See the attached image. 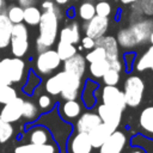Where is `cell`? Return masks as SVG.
<instances>
[{"label":"cell","mask_w":153,"mask_h":153,"mask_svg":"<svg viewBox=\"0 0 153 153\" xmlns=\"http://www.w3.org/2000/svg\"><path fill=\"white\" fill-rule=\"evenodd\" d=\"M57 16L51 11H43L38 23V37L36 39V49L38 53L49 49L56 42L59 33Z\"/></svg>","instance_id":"cell-1"},{"label":"cell","mask_w":153,"mask_h":153,"mask_svg":"<svg viewBox=\"0 0 153 153\" xmlns=\"http://www.w3.org/2000/svg\"><path fill=\"white\" fill-rule=\"evenodd\" d=\"M145 92V82L137 75H130L126 79L123 86V94L126 104L130 108H136L140 105Z\"/></svg>","instance_id":"cell-2"},{"label":"cell","mask_w":153,"mask_h":153,"mask_svg":"<svg viewBox=\"0 0 153 153\" xmlns=\"http://www.w3.org/2000/svg\"><path fill=\"white\" fill-rule=\"evenodd\" d=\"M11 51L16 57H23L29 49V31L26 24L17 23L12 26L11 32Z\"/></svg>","instance_id":"cell-3"},{"label":"cell","mask_w":153,"mask_h":153,"mask_svg":"<svg viewBox=\"0 0 153 153\" xmlns=\"http://www.w3.org/2000/svg\"><path fill=\"white\" fill-rule=\"evenodd\" d=\"M25 62L20 57H5L0 61V73L11 82H19L23 79Z\"/></svg>","instance_id":"cell-4"},{"label":"cell","mask_w":153,"mask_h":153,"mask_svg":"<svg viewBox=\"0 0 153 153\" xmlns=\"http://www.w3.org/2000/svg\"><path fill=\"white\" fill-rule=\"evenodd\" d=\"M60 63L61 59L59 57L56 50H53L50 48L41 51L36 59V68L43 75L50 74L51 72L57 69L60 67Z\"/></svg>","instance_id":"cell-5"},{"label":"cell","mask_w":153,"mask_h":153,"mask_svg":"<svg viewBox=\"0 0 153 153\" xmlns=\"http://www.w3.org/2000/svg\"><path fill=\"white\" fill-rule=\"evenodd\" d=\"M102 103L105 105H109L111 108H115L120 111H123L127 106L123 91H121L116 85L110 86L105 85L102 90Z\"/></svg>","instance_id":"cell-6"},{"label":"cell","mask_w":153,"mask_h":153,"mask_svg":"<svg viewBox=\"0 0 153 153\" xmlns=\"http://www.w3.org/2000/svg\"><path fill=\"white\" fill-rule=\"evenodd\" d=\"M109 27V17H100L94 16L90 20L84 22L82 24V31L86 36H90L94 39L104 36Z\"/></svg>","instance_id":"cell-7"},{"label":"cell","mask_w":153,"mask_h":153,"mask_svg":"<svg viewBox=\"0 0 153 153\" xmlns=\"http://www.w3.org/2000/svg\"><path fill=\"white\" fill-rule=\"evenodd\" d=\"M127 143V136L123 131L114 130L110 136L99 147V153H122Z\"/></svg>","instance_id":"cell-8"},{"label":"cell","mask_w":153,"mask_h":153,"mask_svg":"<svg viewBox=\"0 0 153 153\" xmlns=\"http://www.w3.org/2000/svg\"><path fill=\"white\" fill-rule=\"evenodd\" d=\"M66 73H67L66 81H65V85H63L60 94L65 100L76 99L79 93H80V90L82 87V78L76 76L74 74H71L68 72H66Z\"/></svg>","instance_id":"cell-9"},{"label":"cell","mask_w":153,"mask_h":153,"mask_svg":"<svg viewBox=\"0 0 153 153\" xmlns=\"http://www.w3.org/2000/svg\"><path fill=\"white\" fill-rule=\"evenodd\" d=\"M23 104H24V99L16 97L11 102L4 104V108L1 109V112H0V117L10 123L17 122L18 120L22 118Z\"/></svg>","instance_id":"cell-10"},{"label":"cell","mask_w":153,"mask_h":153,"mask_svg":"<svg viewBox=\"0 0 153 153\" xmlns=\"http://www.w3.org/2000/svg\"><path fill=\"white\" fill-rule=\"evenodd\" d=\"M92 145L86 133L76 131L67 143L68 153H91Z\"/></svg>","instance_id":"cell-11"},{"label":"cell","mask_w":153,"mask_h":153,"mask_svg":"<svg viewBox=\"0 0 153 153\" xmlns=\"http://www.w3.org/2000/svg\"><path fill=\"white\" fill-rule=\"evenodd\" d=\"M97 114L100 117L102 122L105 123L106 126H109L112 130H116L118 128V126L121 123V120H122V111L102 103L98 106V112Z\"/></svg>","instance_id":"cell-12"},{"label":"cell","mask_w":153,"mask_h":153,"mask_svg":"<svg viewBox=\"0 0 153 153\" xmlns=\"http://www.w3.org/2000/svg\"><path fill=\"white\" fill-rule=\"evenodd\" d=\"M130 31L133 32L137 44H142L148 41V36L153 30V19H139L135 20L130 26Z\"/></svg>","instance_id":"cell-13"},{"label":"cell","mask_w":153,"mask_h":153,"mask_svg":"<svg viewBox=\"0 0 153 153\" xmlns=\"http://www.w3.org/2000/svg\"><path fill=\"white\" fill-rule=\"evenodd\" d=\"M96 45H99L104 49L106 60H116L120 59V45L117 43V39L114 36H102L96 39Z\"/></svg>","instance_id":"cell-14"},{"label":"cell","mask_w":153,"mask_h":153,"mask_svg":"<svg viewBox=\"0 0 153 153\" xmlns=\"http://www.w3.org/2000/svg\"><path fill=\"white\" fill-rule=\"evenodd\" d=\"M86 69V60L80 53L74 54L72 57L63 61V71L82 78Z\"/></svg>","instance_id":"cell-15"},{"label":"cell","mask_w":153,"mask_h":153,"mask_svg":"<svg viewBox=\"0 0 153 153\" xmlns=\"http://www.w3.org/2000/svg\"><path fill=\"white\" fill-rule=\"evenodd\" d=\"M13 153H59V148L54 142L48 143H26L17 146Z\"/></svg>","instance_id":"cell-16"},{"label":"cell","mask_w":153,"mask_h":153,"mask_svg":"<svg viewBox=\"0 0 153 153\" xmlns=\"http://www.w3.org/2000/svg\"><path fill=\"white\" fill-rule=\"evenodd\" d=\"M112 131H114V130H112L109 126H106L105 123H103V122L99 123L98 126H96L92 130H90V131L87 133L92 147H98V148H99V147L102 146V143L110 136V134H111Z\"/></svg>","instance_id":"cell-17"},{"label":"cell","mask_w":153,"mask_h":153,"mask_svg":"<svg viewBox=\"0 0 153 153\" xmlns=\"http://www.w3.org/2000/svg\"><path fill=\"white\" fill-rule=\"evenodd\" d=\"M99 123H102V120L98 116V114L85 112V114H80L79 115V118L76 121L75 128H76V131H81V133H86L87 134L90 130H92Z\"/></svg>","instance_id":"cell-18"},{"label":"cell","mask_w":153,"mask_h":153,"mask_svg":"<svg viewBox=\"0 0 153 153\" xmlns=\"http://www.w3.org/2000/svg\"><path fill=\"white\" fill-rule=\"evenodd\" d=\"M80 27L76 22L71 23L69 25H66L62 27L59 32V41L72 43V44H78L80 42Z\"/></svg>","instance_id":"cell-19"},{"label":"cell","mask_w":153,"mask_h":153,"mask_svg":"<svg viewBox=\"0 0 153 153\" xmlns=\"http://www.w3.org/2000/svg\"><path fill=\"white\" fill-rule=\"evenodd\" d=\"M66 76H67V73L65 71L62 72H59L56 74H54L53 76H50L47 81H45V91L51 94V96H57L60 94L63 85H65V81H66Z\"/></svg>","instance_id":"cell-20"},{"label":"cell","mask_w":153,"mask_h":153,"mask_svg":"<svg viewBox=\"0 0 153 153\" xmlns=\"http://www.w3.org/2000/svg\"><path fill=\"white\" fill-rule=\"evenodd\" d=\"M13 24L6 16V13L0 14V49L7 48L11 41V32H12Z\"/></svg>","instance_id":"cell-21"},{"label":"cell","mask_w":153,"mask_h":153,"mask_svg":"<svg viewBox=\"0 0 153 153\" xmlns=\"http://www.w3.org/2000/svg\"><path fill=\"white\" fill-rule=\"evenodd\" d=\"M60 114L66 120H74L81 114V104L76 99L66 100L60 106Z\"/></svg>","instance_id":"cell-22"},{"label":"cell","mask_w":153,"mask_h":153,"mask_svg":"<svg viewBox=\"0 0 153 153\" xmlns=\"http://www.w3.org/2000/svg\"><path fill=\"white\" fill-rule=\"evenodd\" d=\"M139 126L145 133L153 135V105L145 108L140 112Z\"/></svg>","instance_id":"cell-23"},{"label":"cell","mask_w":153,"mask_h":153,"mask_svg":"<svg viewBox=\"0 0 153 153\" xmlns=\"http://www.w3.org/2000/svg\"><path fill=\"white\" fill-rule=\"evenodd\" d=\"M29 141L31 143H48L51 142V136L47 128L38 126L29 131Z\"/></svg>","instance_id":"cell-24"},{"label":"cell","mask_w":153,"mask_h":153,"mask_svg":"<svg viewBox=\"0 0 153 153\" xmlns=\"http://www.w3.org/2000/svg\"><path fill=\"white\" fill-rule=\"evenodd\" d=\"M116 39H117L118 45L124 48V49H131V48L139 45L136 39H135V37H134V35H133V32L130 31L129 27L120 30L118 33H117Z\"/></svg>","instance_id":"cell-25"},{"label":"cell","mask_w":153,"mask_h":153,"mask_svg":"<svg viewBox=\"0 0 153 153\" xmlns=\"http://www.w3.org/2000/svg\"><path fill=\"white\" fill-rule=\"evenodd\" d=\"M41 16H42V11H41L36 5L29 6V7H25V8H24L23 22H24L26 25L36 26V25H38V23H39Z\"/></svg>","instance_id":"cell-26"},{"label":"cell","mask_w":153,"mask_h":153,"mask_svg":"<svg viewBox=\"0 0 153 153\" xmlns=\"http://www.w3.org/2000/svg\"><path fill=\"white\" fill-rule=\"evenodd\" d=\"M135 68L139 72H143L146 69L153 71V45H151L136 61Z\"/></svg>","instance_id":"cell-27"},{"label":"cell","mask_w":153,"mask_h":153,"mask_svg":"<svg viewBox=\"0 0 153 153\" xmlns=\"http://www.w3.org/2000/svg\"><path fill=\"white\" fill-rule=\"evenodd\" d=\"M110 68V63L106 59L100 60V61H96V62H91L88 71L92 78L94 79H102V76L104 75V73Z\"/></svg>","instance_id":"cell-28"},{"label":"cell","mask_w":153,"mask_h":153,"mask_svg":"<svg viewBox=\"0 0 153 153\" xmlns=\"http://www.w3.org/2000/svg\"><path fill=\"white\" fill-rule=\"evenodd\" d=\"M56 53H57L59 57L61 59V61H65V60L72 57V56H73L74 54H76L78 51H76L75 44L59 41L57 47H56Z\"/></svg>","instance_id":"cell-29"},{"label":"cell","mask_w":153,"mask_h":153,"mask_svg":"<svg viewBox=\"0 0 153 153\" xmlns=\"http://www.w3.org/2000/svg\"><path fill=\"white\" fill-rule=\"evenodd\" d=\"M96 88H97V84H94L93 81L88 80L86 82V86L82 91V100L87 108H91L96 103V97L93 96V92Z\"/></svg>","instance_id":"cell-30"},{"label":"cell","mask_w":153,"mask_h":153,"mask_svg":"<svg viewBox=\"0 0 153 153\" xmlns=\"http://www.w3.org/2000/svg\"><path fill=\"white\" fill-rule=\"evenodd\" d=\"M78 14H79L80 19H82L84 22L90 20L92 17L96 16L94 4L92 1H85V2H82L79 6V8H78Z\"/></svg>","instance_id":"cell-31"},{"label":"cell","mask_w":153,"mask_h":153,"mask_svg":"<svg viewBox=\"0 0 153 153\" xmlns=\"http://www.w3.org/2000/svg\"><path fill=\"white\" fill-rule=\"evenodd\" d=\"M6 16L11 20L12 24L22 23L23 17H24V8L20 7L19 5H11L8 8H6Z\"/></svg>","instance_id":"cell-32"},{"label":"cell","mask_w":153,"mask_h":153,"mask_svg":"<svg viewBox=\"0 0 153 153\" xmlns=\"http://www.w3.org/2000/svg\"><path fill=\"white\" fill-rule=\"evenodd\" d=\"M38 116V109L37 106L29 100H24L23 104V112H22V117H24L27 121H32Z\"/></svg>","instance_id":"cell-33"},{"label":"cell","mask_w":153,"mask_h":153,"mask_svg":"<svg viewBox=\"0 0 153 153\" xmlns=\"http://www.w3.org/2000/svg\"><path fill=\"white\" fill-rule=\"evenodd\" d=\"M104 59H106V55H105V51H104V49L102 48V47H99V45H96L94 48H92V49H90L88 50V53L86 54V56H85V60L87 61V62H96V61H100V60H104Z\"/></svg>","instance_id":"cell-34"},{"label":"cell","mask_w":153,"mask_h":153,"mask_svg":"<svg viewBox=\"0 0 153 153\" xmlns=\"http://www.w3.org/2000/svg\"><path fill=\"white\" fill-rule=\"evenodd\" d=\"M13 134V127L10 122L0 117V142L4 143L11 139Z\"/></svg>","instance_id":"cell-35"},{"label":"cell","mask_w":153,"mask_h":153,"mask_svg":"<svg viewBox=\"0 0 153 153\" xmlns=\"http://www.w3.org/2000/svg\"><path fill=\"white\" fill-rule=\"evenodd\" d=\"M16 97H18L17 91L11 85H6L0 88V104H6L12 99H14Z\"/></svg>","instance_id":"cell-36"},{"label":"cell","mask_w":153,"mask_h":153,"mask_svg":"<svg viewBox=\"0 0 153 153\" xmlns=\"http://www.w3.org/2000/svg\"><path fill=\"white\" fill-rule=\"evenodd\" d=\"M94 10H96V14L100 17H109L112 12L111 4L108 0H98L94 4Z\"/></svg>","instance_id":"cell-37"},{"label":"cell","mask_w":153,"mask_h":153,"mask_svg":"<svg viewBox=\"0 0 153 153\" xmlns=\"http://www.w3.org/2000/svg\"><path fill=\"white\" fill-rule=\"evenodd\" d=\"M102 79H103V82H104L105 85L115 86V85H117L118 81H120V72H117V71H115V69H112V68H109V69L104 73V75L102 76Z\"/></svg>","instance_id":"cell-38"},{"label":"cell","mask_w":153,"mask_h":153,"mask_svg":"<svg viewBox=\"0 0 153 153\" xmlns=\"http://www.w3.org/2000/svg\"><path fill=\"white\" fill-rule=\"evenodd\" d=\"M136 5L142 14L145 16H153V0H139L136 1Z\"/></svg>","instance_id":"cell-39"},{"label":"cell","mask_w":153,"mask_h":153,"mask_svg":"<svg viewBox=\"0 0 153 153\" xmlns=\"http://www.w3.org/2000/svg\"><path fill=\"white\" fill-rule=\"evenodd\" d=\"M41 6H42V10H43V11H51V12H54V13L57 16L59 19L62 18V11H61L60 6L56 5L53 0H44Z\"/></svg>","instance_id":"cell-40"},{"label":"cell","mask_w":153,"mask_h":153,"mask_svg":"<svg viewBox=\"0 0 153 153\" xmlns=\"http://www.w3.org/2000/svg\"><path fill=\"white\" fill-rule=\"evenodd\" d=\"M38 105L43 110H49L51 108V105H53V100L48 94H42L38 98Z\"/></svg>","instance_id":"cell-41"},{"label":"cell","mask_w":153,"mask_h":153,"mask_svg":"<svg viewBox=\"0 0 153 153\" xmlns=\"http://www.w3.org/2000/svg\"><path fill=\"white\" fill-rule=\"evenodd\" d=\"M80 42H81L82 49H86V50H90V49L96 47V39L90 37V36H86V35L82 38H80Z\"/></svg>","instance_id":"cell-42"},{"label":"cell","mask_w":153,"mask_h":153,"mask_svg":"<svg viewBox=\"0 0 153 153\" xmlns=\"http://www.w3.org/2000/svg\"><path fill=\"white\" fill-rule=\"evenodd\" d=\"M109 63H110V68H112V69H115L117 72H121L122 68H123V63H122V61L120 59L111 60V61H109Z\"/></svg>","instance_id":"cell-43"},{"label":"cell","mask_w":153,"mask_h":153,"mask_svg":"<svg viewBox=\"0 0 153 153\" xmlns=\"http://www.w3.org/2000/svg\"><path fill=\"white\" fill-rule=\"evenodd\" d=\"M17 1H18V5H19L20 7L25 8V7H29V6H33V5H36L38 0H17Z\"/></svg>","instance_id":"cell-44"},{"label":"cell","mask_w":153,"mask_h":153,"mask_svg":"<svg viewBox=\"0 0 153 153\" xmlns=\"http://www.w3.org/2000/svg\"><path fill=\"white\" fill-rule=\"evenodd\" d=\"M134 57H135V54L134 53H127V54H124V62L127 63L128 67L131 66V62L134 61Z\"/></svg>","instance_id":"cell-45"},{"label":"cell","mask_w":153,"mask_h":153,"mask_svg":"<svg viewBox=\"0 0 153 153\" xmlns=\"http://www.w3.org/2000/svg\"><path fill=\"white\" fill-rule=\"evenodd\" d=\"M11 84H12V82H11V81H10V80H8L4 74H1V73H0V88H1L2 86L11 85Z\"/></svg>","instance_id":"cell-46"},{"label":"cell","mask_w":153,"mask_h":153,"mask_svg":"<svg viewBox=\"0 0 153 153\" xmlns=\"http://www.w3.org/2000/svg\"><path fill=\"white\" fill-rule=\"evenodd\" d=\"M6 8H7L6 0H0V14L1 13H5L6 12Z\"/></svg>","instance_id":"cell-47"},{"label":"cell","mask_w":153,"mask_h":153,"mask_svg":"<svg viewBox=\"0 0 153 153\" xmlns=\"http://www.w3.org/2000/svg\"><path fill=\"white\" fill-rule=\"evenodd\" d=\"M56 5H59V6H62V5H66V4H68V1L69 0H53Z\"/></svg>","instance_id":"cell-48"},{"label":"cell","mask_w":153,"mask_h":153,"mask_svg":"<svg viewBox=\"0 0 153 153\" xmlns=\"http://www.w3.org/2000/svg\"><path fill=\"white\" fill-rule=\"evenodd\" d=\"M123 5H130V4H134V2H136V1H139V0H120Z\"/></svg>","instance_id":"cell-49"},{"label":"cell","mask_w":153,"mask_h":153,"mask_svg":"<svg viewBox=\"0 0 153 153\" xmlns=\"http://www.w3.org/2000/svg\"><path fill=\"white\" fill-rule=\"evenodd\" d=\"M130 153H146L143 149H141V148H134Z\"/></svg>","instance_id":"cell-50"},{"label":"cell","mask_w":153,"mask_h":153,"mask_svg":"<svg viewBox=\"0 0 153 153\" xmlns=\"http://www.w3.org/2000/svg\"><path fill=\"white\" fill-rule=\"evenodd\" d=\"M148 42L151 43V45H153V30L151 31V33H149V36H148Z\"/></svg>","instance_id":"cell-51"},{"label":"cell","mask_w":153,"mask_h":153,"mask_svg":"<svg viewBox=\"0 0 153 153\" xmlns=\"http://www.w3.org/2000/svg\"><path fill=\"white\" fill-rule=\"evenodd\" d=\"M68 16L69 17H73V8H69L68 10Z\"/></svg>","instance_id":"cell-52"},{"label":"cell","mask_w":153,"mask_h":153,"mask_svg":"<svg viewBox=\"0 0 153 153\" xmlns=\"http://www.w3.org/2000/svg\"><path fill=\"white\" fill-rule=\"evenodd\" d=\"M90 1H92V0H90Z\"/></svg>","instance_id":"cell-53"}]
</instances>
